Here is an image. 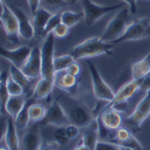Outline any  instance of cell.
Instances as JSON below:
<instances>
[{"mask_svg":"<svg viewBox=\"0 0 150 150\" xmlns=\"http://www.w3.org/2000/svg\"><path fill=\"white\" fill-rule=\"evenodd\" d=\"M57 100L64 107L67 114V118L70 120V124L77 125L78 127H86L94 120V117L90 109L81 101L73 98L70 94L59 95Z\"/></svg>","mask_w":150,"mask_h":150,"instance_id":"6da1fadb","label":"cell"},{"mask_svg":"<svg viewBox=\"0 0 150 150\" xmlns=\"http://www.w3.org/2000/svg\"><path fill=\"white\" fill-rule=\"evenodd\" d=\"M113 43H108L101 40V37H89L84 40L83 42L74 46L71 51V55L74 58V60L81 59H88L97 55H110Z\"/></svg>","mask_w":150,"mask_h":150,"instance_id":"7a4b0ae2","label":"cell"},{"mask_svg":"<svg viewBox=\"0 0 150 150\" xmlns=\"http://www.w3.org/2000/svg\"><path fill=\"white\" fill-rule=\"evenodd\" d=\"M129 10L127 7H122L118 11V13L110 18V21L107 23V25L100 36L101 40L105 42H114L117 39L125 33V30L129 27Z\"/></svg>","mask_w":150,"mask_h":150,"instance_id":"3957f363","label":"cell"},{"mask_svg":"<svg viewBox=\"0 0 150 150\" xmlns=\"http://www.w3.org/2000/svg\"><path fill=\"white\" fill-rule=\"evenodd\" d=\"M55 39L53 33H49L41 47L42 57V76L43 78L55 82V71H54V49H55Z\"/></svg>","mask_w":150,"mask_h":150,"instance_id":"277c9868","label":"cell"},{"mask_svg":"<svg viewBox=\"0 0 150 150\" xmlns=\"http://www.w3.org/2000/svg\"><path fill=\"white\" fill-rule=\"evenodd\" d=\"M82 4L83 13H84V21L88 27H91L94 24L101 19L103 16H106L109 12L114 10H120L124 7V3L117 4V5H98L93 3L91 0H79Z\"/></svg>","mask_w":150,"mask_h":150,"instance_id":"5b68a950","label":"cell"},{"mask_svg":"<svg viewBox=\"0 0 150 150\" xmlns=\"http://www.w3.org/2000/svg\"><path fill=\"white\" fill-rule=\"evenodd\" d=\"M148 37H150V19L146 17H142L131 22L125 33L112 43L117 45L126 41H138L148 39Z\"/></svg>","mask_w":150,"mask_h":150,"instance_id":"8992f818","label":"cell"},{"mask_svg":"<svg viewBox=\"0 0 150 150\" xmlns=\"http://www.w3.org/2000/svg\"><path fill=\"white\" fill-rule=\"evenodd\" d=\"M86 64L89 66V72H90V79H91V86H93V93L95 98L102 102H110L114 98L115 94L110 89V86L103 81L102 76L100 74L97 67L93 64L91 61H86Z\"/></svg>","mask_w":150,"mask_h":150,"instance_id":"52a82bcc","label":"cell"},{"mask_svg":"<svg viewBox=\"0 0 150 150\" xmlns=\"http://www.w3.org/2000/svg\"><path fill=\"white\" fill-rule=\"evenodd\" d=\"M0 6H1V15H0V21H1V25L7 35L8 39L13 42H18V37H19V24H18V18L15 13V11L12 10L6 3L5 0H0Z\"/></svg>","mask_w":150,"mask_h":150,"instance_id":"ba28073f","label":"cell"},{"mask_svg":"<svg viewBox=\"0 0 150 150\" xmlns=\"http://www.w3.org/2000/svg\"><path fill=\"white\" fill-rule=\"evenodd\" d=\"M31 51L33 48H30L29 46H19L13 49L1 47L0 48V55H1V58L8 60L11 62V65H15L16 67L22 69L28 61L31 54Z\"/></svg>","mask_w":150,"mask_h":150,"instance_id":"9c48e42d","label":"cell"},{"mask_svg":"<svg viewBox=\"0 0 150 150\" xmlns=\"http://www.w3.org/2000/svg\"><path fill=\"white\" fill-rule=\"evenodd\" d=\"M41 122L42 125H52V126L55 127V126H67L70 124V120L67 118L64 107L57 100V101L51 103L49 108L47 109V114L45 119Z\"/></svg>","mask_w":150,"mask_h":150,"instance_id":"30bf717a","label":"cell"},{"mask_svg":"<svg viewBox=\"0 0 150 150\" xmlns=\"http://www.w3.org/2000/svg\"><path fill=\"white\" fill-rule=\"evenodd\" d=\"M149 115H150V90H148L143 96V98L137 103L134 110L127 117L126 121L131 124V126L139 127Z\"/></svg>","mask_w":150,"mask_h":150,"instance_id":"8fae6325","label":"cell"},{"mask_svg":"<svg viewBox=\"0 0 150 150\" xmlns=\"http://www.w3.org/2000/svg\"><path fill=\"white\" fill-rule=\"evenodd\" d=\"M22 71L31 79L41 78L42 76V57H41V48L37 46L33 47L31 54L25 62V65L22 67Z\"/></svg>","mask_w":150,"mask_h":150,"instance_id":"7c38bea8","label":"cell"},{"mask_svg":"<svg viewBox=\"0 0 150 150\" xmlns=\"http://www.w3.org/2000/svg\"><path fill=\"white\" fill-rule=\"evenodd\" d=\"M142 82H143V78H139V79H131L130 82L125 83V84L121 86V88L115 93L114 98L110 102H108V103L105 106V108H106V107H112V106H114L115 103H119V102H126L129 98H131V97L133 96V94H134L137 90L141 89ZM105 108H103V109H105Z\"/></svg>","mask_w":150,"mask_h":150,"instance_id":"4fadbf2b","label":"cell"},{"mask_svg":"<svg viewBox=\"0 0 150 150\" xmlns=\"http://www.w3.org/2000/svg\"><path fill=\"white\" fill-rule=\"evenodd\" d=\"M15 11V13L18 18V24H19V37L25 41H30L34 39V36L36 35V30L33 24V21L28 17V15L19 7H13L12 8Z\"/></svg>","mask_w":150,"mask_h":150,"instance_id":"5bb4252c","label":"cell"},{"mask_svg":"<svg viewBox=\"0 0 150 150\" xmlns=\"http://www.w3.org/2000/svg\"><path fill=\"white\" fill-rule=\"evenodd\" d=\"M41 144L42 141H41L40 125L37 122H34L31 126L28 127V130L24 132L22 137L23 150H40Z\"/></svg>","mask_w":150,"mask_h":150,"instance_id":"9a60e30c","label":"cell"},{"mask_svg":"<svg viewBox=\"0 0 150 150\" xmlns=\"http://www.w3.org/2000/svg\"><path fill=\"white\" fill-rule=\"evenodd\" d=\"M100 118V120L102 121V124L105 126L112 131L118 130L121 127V122H122V118L120 112L117 110L115 108H112V107H107L105 108L101 114L97 115Z\"/></svg>","mask_w":150,"mask_h":150,"instance_id":"2e32d148","label":"cell"},{"mask_svg":"<svg viewBox=\"0 0 150 150\" xmlns=\"http://www.w3.org/2000/svg\"><path fill=\"white\" fill-rule=\"evenodd\" d=\"M115 143L124 145V146H129L132 148L134 150H143L142 144L138 142V139L131 133L130 130L125 129V127H120L117 130L115 133Z\"/></svg>","mask_w":150,"mask_h":150,"instance_id":"e0dca14e","label":"cell"},{"mask_svg":"<svg viewBox=\"0 0 150 150\" xmlns=\"http://www.w3.org/2000/svg\"><path fill=\"white\" fill-rule=\"evenodd\" d=\"M53 16V12L49 11L45 7H40L36 11V13L33 15V24L36 30V35L39 37H45V28L47 25V23Z\"/></svg>","mask_w":150,"mask_h":150,"instance_id":"ac0fdd59","label":"cell"},{"mask_svg":"<svg viewBox=\"0 0 150 150\" xmlns=\"http://www.w3.org/2000/svg\"><path fill=\"white\" fill-rule=\"evenodd\" d=\"M55 84L59 89L64 90L65 93H67L70 95H74L77 93L78 79H77V77L72 76V74H70L65 71V73H62L61 76L55 78Z\"/></svg>","mask_w":150,"mask_h":150,"instance_id":"d6986e66","label":"cell"},{"mask_svg":"<svg viewBox=\"0 0 150 150\" xmlns=\"http://www.w3.org/2000/svg\"><path fill=\"white\" fill-rule=\"evenodd\" d=\"M54 84H55L54 81L41 77L39 81H37V83L35 84V88L33 89V98H35V100L47 98L52 94Z\"/></svg>","mask_w":150,"mask_h":150,"instance_id":"ffe728a7","label":"cell"},{"mask_svg":"<svg viewBox=\"0 0 150 150\" xmlns=\"http://www.w3.org/2000/svg\"><path fill=\"white\" fill-rule=\"evenodd\" d=\"M17 127H16V124L13 118L8 117L7 118V129L4 136L5 137V141H6V145L10 150H19V138H18V134H17Z\"/></svg>","mask_w":150,"mask_h":150,"instance_id":"44dd1931","label":"cell"},{"mask_svg":"<svg viewBox=\"0 0 150 150\" xmlns=\"http://www.w3.org/2000/svg\"><path fill=\"white\" fill-rule=\"evenodd\" d=\"M150 73V51L149 53L141 60L136 61L131 66V74L132 79L144 78Z\"/></svg>","mask_w":150,"mask_h":150,"instance_id":"7402d4cb","label":"cell"},{"mask_svg":"<svg viewBox=\"0 0 150 150\" xmlns=\"http://www.w3.org/2000/svg\"><path fill=\"white\" fill-rule=\"evenodd\" d=\"M25 103H27V98L24 97L23 95L10 96L8 101L6 103V107H5V112L8 114V117L15 119Z\"/></svg>","mask_w":150,"mask_h":150,"instance_id":"603a6c76","label":"cell"},{"mask_svg":"<svg viewBox=\"0 0 150 150\" xmlns=\"http://www.w3.org/2000/svg\"><path fill=\"white\" fill-rule=\"evenodd\" d=\"M34 100H35V98L28 100L27 103L24 105V107L22 108V110L18 113V115L13 119V120H15V124H16V127H17L18 131L25 130V129L28 127L29 122L31 121V120H30V115H29V108H30V106L34 103Z\"/></svg>","mask_w":150,"mask_h":150,"instance_id":"cb8c5ba5","label":"cell"},{"mask_svg":"<svg viewBox=\"0 0 150 150\" xmlns=\"http://www.w3.org/2000/svg\"><path fill=\"white\" fill-rule=\"evenodd\" d=\"M8 72H10V76L13 78L16 82H18L24 88V90L31 88V78L28 77L27 74L22 71V69L16 67L15 65H11L10 69H8Z\"/></svg>","mask_w":150,"mask_h":150,"instance_id":"d4e9b609","label":"cell"},{"mask_svg":"<svg viewBox=\"0 0 150 150\" xmlns=\"http://www.w3.org/2000/svg\"><path fill=\"white\" fill-rule=\"evenodd\" d=\"M60 16H61V23L66 24V25L70 28L78 24L82 19H84L83 12H73V11H69V10L62 11L60 13Z\"/></svg>","mask_w":150,"mask_h":150,"instance_id":"484cf974","label":"cell"},{"mask_svg":"<svg viewBox=\"0 0 150 150\" xmlns=\"http://www.w3.org/2000/svg\"><path fill=\"white\" fill-rule=\"evenodd\" d=\"M10 72H5L3 71L1 72V78H0V100H1V112L4 113L5 112V107H6V103L10 98V93H8V89H7V77H8Z\"/></svg>","mask_w":150,"mask_h":150,"instance_id":"4316f807","label":"cell"},{"mask_svg":"<svg viewBox=\"0 0 150 150\" xmlns=\"http://www.w3.org/2000/svg\"><path fill=\"white\" fill-rule=\"evenodd\" d=\"M74 58L71 54H64V55H58L54 58V71L55 73L61 72V71H66L67 67L74 62Z\"/></svg>","mask_w":150,"mask_h":150,"instance_id":"83f0119b","label":"cell"},{"mask_svg":"<svg viewBox=\"0 0 150 150\" xmlns=\"http://www.w3.org/2000/svg\"><path fill=\"white\" fill-rule=\"evenodd\" d=\"M47 114V109L43 105H40V103H33L29 108V115H30V120L34 121V122H39V121H42L45 119Z\"/></svg>","mask_w":150,"mask_h":150,"instance_id":"f1b7e54d","label":"cell"},{"mask_svg":"<svg viewBox=\"0 0 150 150\" xmlns=\"http://www.w3.org/2000/svg\"><path fill=\"white\" fill-rule=\"evenodd\" d=\"M53 139L59 145H65L69 143L70 138L66 133L65 126H55V129L53 131Z\"/></svg>","mask_w":150,"mask_h":150,"instance_id":"f546056e","label":"cell"},{"mask_svg":"<svg viewBox=\"0 0 150 150\" xmlns=\"http://www.w3.org/2000/svg\"><path fill=\"white\" fill-rule=\"evenodd\" d=\"M7 89H8V93L11 96H17V95L24 94V88L18 82H16L13 78H12L10 74L7 77Z\"/></svg>","mask_w":150,"mask_h":150,"instance_id":"4dcf8cb0","label":"cell"},{"mask_svg":"<svg viewBox=\"0 0 150 150\" xmlns=\"http://www.w3.org/2000/svg\"><path fill=\"white\" fill-rule=\"evenodd\" d=\"M41 5H42V7L47 8L49 11H54V10L62 8L67 4L65 0H41Z\"/></svg>","mask_w":150,"mask_h":150,"instance_id":"1f68e13d","label":"cell"},{"mask_svg":"<svg viewBox=\"0 0 150 150\" xmlns=\"http://www.w3.org/2000/svg\"><path fill=\"white\" fill-rule=\"evenodd\" d=\"M61 23V16H60V13H53V16L49 18V21H48V23H47V25H46V28H45V37L49 34V33H52L59 24Z\"/></svg>","mask_w":150,"mask_h":150,"instance_id":"d6a6232c","label":"cell"},{"mask_svg":"<svg viewBox=\"0 0 150 150\" xmlns=\"http://www.w3.org/2000/svg\"><path fill=\"white\" fill-rule=\"evenodd\" d=\"M95 150H120V146L117 143H110L103 139H100L96 144Z\"/></svg>","mask_w":150,"mask_h":150,"instance_id":"836d02e7","label":"cell"},{"mask_svg":"<svg viewBox=\"0 0 150 150\" xmlns=\"http://www.w3.org/2000/svg\"><path fill=\"white\" fill-rule=\"evenodd\" d=\"M52 33H53V35L57 37V39H64V37H66L69 35V33H70V27H67L66 24H64V23H60Z\"/></svg>","mask_w":150,"mask_h":150,"instance_id":"e575fe53","label":"cell"},{"mask_svg":"<svg viewBox=\"0 0 150 150\" xmlns=\"http://www.w3.org/2000/svg\"><path fill=\"white\" fill-rule=\"evenodd\" d=\"M65 130H66V133H67L70 139L76 138V137H78V134H79V127L77 126V125L69 124L67 126H65Z\"/></svg>","mask_w":150,"mask_h":150,"instance_id":"d590c367","label":"cell"},{"mask_svg":"<svg viewBox=\"0 0 150 150\" xmlns=\"http://www.w3.org/2000/svg\"><path fill=\"white\" fill-rule=\"evenodd\" d=\"M66 72L72 74V76H74V77H78V74L81 73V66L78 65V62L74 61V62H72V64L67 67Z\"/></svg>","mask_w":150,"mask_h":150,"instance_id":"8d00e7d4","label":"cell"},{"mask_svg":"<svg viewBox=\"0 0 150 150\" xmlns=\"http://www.w3.org/2000/svg\"><path fill=\"white\" fill-rule=\"evenodd\" d=\"M28 3V6H29V10H30V13L31 16L36 13V11L40 8V5H41V0H27Z\"/></svg>","mask_w":150,"mask_h":150,"instance_id":"74e56055","label":"cell"},{"mask_svg":"<svg viewBox=\"0 0 150 150\" xmlns=\"http://www.w3.org/2000/svg\"><path fill=\"white\" fill-rule=\"evenodd\" d=\"M122 3H125L129 8H130V12L132 15H134L136 12H137V0H121Z\"/></svg>","mask_w":150,"mask_h":150,"instance_id":"f35d334b","label":"cell"},{"mask_svg":"<svg viewBox=\"0 0 150 150\" xmlns=\"http://www.w3.org/2000/svg\"><path fill=\"white\" fill-rule=\"evenodd\" d=\"M141 89L143 90V91H148V90H150V73L148 74L146 77H144L143 78V82H142V84H141Z\"/></svg>","mask_w":150,"mask_h":150,"instance_id":"ab89813d","label":"cell"},{"mask_svg":"<svg viewBox=\"0 0 150 150\" xmlns=\"http://www.w3.org/2000/svg\"><path fill=\"white\" fill-rule=\"evenodd\" d=\"M40 150H58L54 143H42Z\"/></svg>","mask_w":150,"mask_h":150,"instance_id":"60d3db41","label":"cell"},{"mask_svg":"<svg viewBox=\"0 0 150 150\" xmlns=\"http://www.w3.org/2000/svg\"><path fill=\"white\" fill-rule=\"evenodd\" d=\"M74 150H90L88 146H86V145H84L83 143H79L76 148H74Z\"/></svg>","mask_w":150,"mask_h":150,"instance_id":"b9f144b4","label":"cell"},{"mask_svg":"<svg viewBox=\"0 0 150 150\" xmlns=\"http://www.w3.org/2000/svg\"><path fill=\"white\" fill-rule=\"evenodd\" d=\"M65 1L67 5H73V4H76V1H78V0H65Z\"/></svg>","mask_w":150,"mask_h":150,"instance_id":"7bdbcfd3","label":"cell"},{"mask_svg":"<svg viewBox=\"0 0 150 150\" xmlns=\"http://www.w3.org/2000/svg\"><path fill=\"white\" fill-rule=\"evenodd\" d=\"M119 146H120V150H134V149H132V148L124 146V145H120V144H119Z\"/></svg>","mask_w":150,"mask_h":150,"instance_id":"ee69618b","label":"cell"},{"mask_svg":"<svg viewBox=\"0 0 150 150\" xmlns=\"http://www.w3.org/2000/svg\"><path fill=\"white\" fill-rule=\"evenodd\" d=\"M0 150H10V149L6 148V146H1V148H0Z\"/></svg>","mask_w":150,"mask_h":150,"instance_id":"f6af8a7d","label":"cell"},{"mask_svg":"<svg viewBox=\"0 0 150 150\" xmlns=\"http://www.w3.org/2000/svg\"><path fill=\"white\" fill-rule=\"evenodd\" d=\"M149 1H150V0H149Z\"/></svg>","mask_w":150,"mask_h":150,"instance_id":"bcb514c9","label":"cell"}]
</instances>
